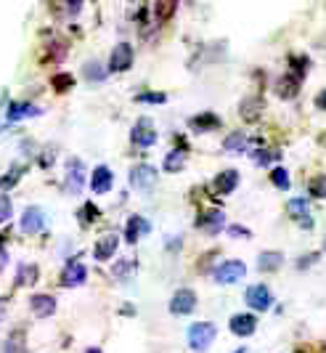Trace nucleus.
<instances>
[{
  "instance_id": "obj_29",
  "label": "nucleus",
  "mask_w": 326,
  "mask_h": 353,
  "mask_svg": "<svg viewBox=\"0 0 326 353\" xmlns=\"http://www.w3.org/2000/svg\"><path fill=\"white\" fill-rule=\"evenodd\" d=\"M260 109H263V104H260L257 99H254V104L252 101H244V104H241V114H244V120H247V123H254V120H257V114H260Z\"/></svg>"
},
{
  "instance_id": "obj_26",
  "label": "nucleus",
  "mask_w": 326,
  "mask_h": 353,
  "mask_svg": "<svg viewBox=\"0 0 326 353\" xmlns=\"http://www.w3.org/2000/svg\"><path fill=\"white\" fill-rule=\"evenodd\" d=\"M247 146V139H244V133H231L226 141H223V149L226 152H241Z\"/></svg>"
},
{
  "instance_id": "obj_2",
  "label": "nucleus",
  "mask_w": 326,
  "mask_h": 353,
  "mask_svg": "<svg viewBox=\"0 0 326 353\" xmlns=\"http://www.w3.org/2000/svg\"><path fill=\"white\" fill-rule=\"evenodd\" d=\"M194 308H197V292L188 287H181L170 301V314H175V316H188V314H194Z\"/></svg>"
},
{
  "instance_id": "obj_38",
  "label": "nucleus",
  "mask_w": 326,
  "mask_h": 353,
  "mask_svg": "<svg viewBox=\"0 0 326 353\" xmlns=\"http://www.w3.org/2000/svg\"><path fill=\"white\" fill-rule=\"evenodd\" d=\"M67 8H69V14H80L83 0H67Z\"/></svg>"
},
{
  "instance_id": "obj_16",
  "label": "nucleus",
  "mask_w": 326,
  "mask_h": 353,
  "mask_svg": "<svg viewBox=\"0 0 326 353\" xmlns=\"http://www.w3.org/2000/svg\"><path fill=\"white\" fill-rule=\"evenodd\" d=\"M236 186H239V170H223L213 181V189L217 194H231Z\"/></svg>"
},
{
  "instance_id": "obj_34",
  "label": "nucleus",
  "mask_w": 326,
  "mask_h": 353,
  "mask_svg": "<svg viewBox=\"0 0 326 353\" xmlns=\"http://www.w3.org/2000/svg\"><path fill=\"white\" fill-rule=\"evenodd\" d=\"M133 268H135L133 261H120V263L114 265V276H117V279H125V276L133 274Z\"/></svg>"
},
{
  "instance_id": "obj_25",
  "label": "nucleus",
  "mask_w": 326,
  "mask_h": 353,
  "mask_svg": "<svg viewBox=\"0 0 326 353\" xmlns=\"http://www.w3.org/2000/svg\"><path fill=\"white\" fill-rule=\"evenodd\" d=\"M37 282V268L35 265H21L17 276V287H24V284H35Z\"/></svg>"
},
{
  "instance_id": "obj_19",
  "label": "nucleus",
  "mask_w": 326,
  "mask_h": 353,
  "mask_svg": "<svg viewBox=\"0 0 326 353\" xmlns=\"http://www.w3.org/2000/svg\"><path fill=\"white\" fill-rule=\"evenodd\" d=\"M30 305H32V311H35L37 319L51 316V314L56 311V301L51 298V295H32Z\"/></svg>"
},
{
  "instance_id": "obj_41",
  "label": "nucleus",
  "mask_w": 326,
  "mask_h": 353,
  "mask_svg": "<svg viewBox=\"0 0 326 353\" xmlns=\"http://www.w3.org/2000/svg\"><path fill=\"white\" fill-rule=\"evenodd\" d=\"M6 263H8V255H6V250L0 248V268H3Z\"/></svg>"
},
{
  "instance_id": "obj_37",
  "label": "nucleus",
  "mask_w": 326,
  "mask_h": 353,
  "mask_svg": "<svg viewBox=\"0 0 326 353\" xmlns=\"http://www.w3.org/2000/svg\"><path fill=\"white\" fill-rule=\"evenodd\" d=\"M316 109H321V112H326V88L316 93Z\"/></svg>"
},
{
  "instance_id": "obj_30",
  "label": "nucleus",
  "mask_w": 326,
  "mask_h": 353,
  "mask_svg": "<svg viewBox=\"0 0 326 353\" xmlns=\"http://www.w3.org/2000/svg\"><path fill=\"white\" fill-rule=\"evenodd\" d=\"M271 181L276 183V189H290V173L284 168H273Z\"/></svg>"
},
{
  "instance_id": "obj_18",
  "label": "nucleus",
  "mask_w": 326,
  "mask_h": 353,
  "mask_svg": "<svg viewBox=\"0 0 326 353\" xmlns=\"http://www.w3.org/2000/svg\"><path fill=\"white\" fill-rule=\"evenodd\" d=\"M188 125H191V130H197V133H207V130H215V128H220V117H217V114H210V112H204V114L191 117V120H188Z\"/></svg>"
},
{
  "instance_id": "obj_1",
  "label": "nucleus",
  "mask_w": 326,
  "mask_h": 353,
  "mask_svg": "<svg viewBox=\"0 0 326 353\" xmlns=\"http://www.w3.org/2000/svg\"><path fill=\"white\" fill-rule=\"evenodd\" d=\"M215 324H210V321H197V324H191L188 327V345H191V351L197 353H204L213 343H215Z\"/></svg>"
},
{
  "instance_id": "obj_32",
  "label": "nucleus",
  "mask_w": 326,
  "mask_h": 353,
  "mask_svg": "<svg viewBox=\"0 0 326 353\" xmlns=\"http://www.w3.org/2000/svg\"><path fill=\"white\" fill-rule=\"evenodd\" d=\"M276 157H279V154H276V152H268V149H254L252 152V159L257 165H271Z\"/></svg>"
},
{
  "instance_id": "obj_20",
  "label": "nucleus",
  "mask_w": 326,
  "mask_h": 353,
  "mask_svg": "<svg viewBox=\"0 0 326 353\" xmlns=\"http://www.w3.org/2000/svg\"><path fill=\"white\" fill-rule=\"evenodd\" d=\"M300 77H294V74H284L279 83H276V93L281 96V99H294L297 96V90H300Z\"/></svg>"
},
{
  "instance_id": "obj_6",
  "label": "nucleus",
  "mask_w": 326,
  "mask_h": 353,
  "mask_svg": "<svg viewBox=\"0 0 326 353\" xmlns=\"http://www.w3.org/2000/svg\"><path fill=\"white\" fill-rule=\"evenodd\" d=\"M244 301H247V305H250L252 311H268L273 303V295L265 284H252V287L244 292Z\"/></svg>"
},
{
  "instance_id": "obj_28",
  "label": "nucleus",
  "mask_w": 326,
  "mask_h": 353,
  "mask_svg": "<svg viewBox=\"0 0 326 353\" xmlns=\"http://www.w3.org/2000/svg\"><path fill=\"white\" fill-rule=\"evenodd\" d=\"M175 8H178V0H157V17L162 19V21L173 17Z\"/></svg>"
},
{
  "instance_id": "obj_13",
  "label": "nucleus",
  "mask_w": 326,
  "mask_h": 353,
  "mask_svg": "<svg viewBox=\"0 0 326 353\" xmlns=\"http://www.w3.org/2000/svg\"><path fill=\"white\" fill-rule=\"evenodd\" d=\"M120 248V236L117 234H107V236H101L98 242H96V250H93V258L96 261H109L114 252Z\"/></svg>"
},
{
  "instance_id": "obj_9",
  "label": "nucleus",
  "mask_w": 326,
  "mask_h": 353,
  "mask_svg": "<svg viewBox=\"0 0 326 353\" xmlns=\"http://www.w3.org/2000/svg\"><path fill=\"white\" fill-rule=\"evenodd\" d=\"M37 114H43V109L35 104H27V101H14V104H8V109H6V120L8 123H19V120L37 117Z\"/></svg>"
},
{
  "instance_id": "obj_33",
  "label": "nucleus",
  "mask_w": 326,
  "mask_h": 353,
  "mask_svg": "<svg viewBox=\"0 0 326 353\" xmlns=\"http://www.w3.org/2000/svg\"><path fill=\"white\" fill-rule=\"evenodd\" d=\"M135 101H138V104H164L167 96H164V93H141Z\"/></svg>"
},
{
  "instance_id": "obj_21",
  "label": "nucleus",
  "mask_w": 326,
  "mask_h": 353,
  "mask_svg": "<svg viewBox=\"0 0 326 353\" xmlns=\"http://www.w3.org/2000/svg\"><path fill=\"white\" fill-rule=\"evenodd\" d=\"M67 183H69V192L72 194H80L83 192V186H85V170H83V162H69V178H67Z\"/></svg>"
},
{
  "instance_id": "obj_8",
  "label": "nucleus",
  "mask_w": 326,
  "mask_h": 353,
  "mask_svg": "<svg viewBox=\"0 0 326 353\" xmlns=\"http://www.w3.org/2000/svg\"><path fill=\"white\" fill-rule=\"evenodd\" d=\"M287 210H290V215L300 223V229H305V231H310L313 229V218H310V208H308V202L305 199H290L287 202Z\"/></svg>"
},
{
  "instance_id": "obj_12",
  "label": "nucleus",
  "mask_w": 326,
  "mask_h": 353,
  "mask_svg": "<svg viewBox=\"0 0 326 353\" xmlns=\"http://www.w3.org/2000/svg\"><path fill=\"white\" fill-rule=\"evenodd\" d=\"M43 229H45V212L40 208H27L21 215V231L24 234H37Z\"/></svg>"
},
{
  "instance_id": "obj_43",
  "label": "nucleus",
  "mask_w": 326,
  "mask_h": 353,
  "mask_svg": "<svg viewBox=\"0 0 326 353\" xmlns=\"http://www.w3.org/2000/svg\"><path fill=\"white\" fill-rule=\"evenodd\" d=\"M85 353H101V351H98V348H88Z\"/></svg>"
},
{
  "instance_id": "obj_39",
  "label": "nucleus",
  "mask_w": 326,
  "mask_h": 353,
  "mask_svg": "<svg viewBox=\"0 0 326 353\" xmlns=\"http://www.w3.org/2000/svg\"><path fill=\"white\" fill-rule=\"evenodd\" d=\"M228 234H231V236H250V231L239 229V226H231V229H228Z\"/></svg>"
},
{
  "instance_id": "obj_4",
  "label": "nucleus",
  "mask_w": 326,
  "mask_h": 353,
  "mask_svg": "<svg viewBox=\"0 0 326 353\" xmlns=\"http://www.w3.org/2000/svg\"><path fill=\"white\" fill-rule=\"evenodd\" d=\"M154 183H157V170L151 165H135L130 170V186L135 192H151Z\"/></svg>"
},
{
  "instance_id": "obj_44",
  "label": "nucleus",
  "mask_w": 326,
  "mask_h": 353,
  "mask_svg": "<svg viewBox=\"0 0 326 353\" xmlns=\"http://www.w3.org/2000/svg\"><path fill=\"white\" fill-rule=\"evenodd\" d=\"M234 353H247V351H244V348H239V351H234Z\"/></svg>"
},
{
  "instance_id": "obj_5",
  "label": "nucleus",
  "mask_w": 326,
  "mask_h": 353,
  "mask_svg": "<svg viewBox=\"0 0 326 353\" xmlns=\"http://www.w3.org/2000/svg\"><path fill=\"white\" fill-rule=\"evenodd\" d=\"M244 274H247V265L241 263V261H226V263H220L213 271L217 284H234L239 279H244Z\"/></svg>"
},
{
  "instance_id": "obj_40",
  "label": "nucleus",
  "mask_w": 326,
  "mask_h": 353,
  "mask_svg": "<svg viewBox=\"0 0 326 353\" xmlns=\"http://www.w3.org/2000/svg\"><path fill=\"white\" fill-rule=\"evenodd\" d=\"M308 263H316V255H308V258H303V261H300L297 265H300V268H305Z\"/></svg>"
},
{
  "instance_id": "obj_36",
  "label": "nucleus",
  "mask_w": 326,
  "mask_h": 353,
  "mask_svg": "<svg viewBox=\"0 0 326 353\" xmlns=\"http://www.w3.org/2000/svg\"><path fill=\"white\" fill-rule=\"evenodd\" d=\"M96 218H98V210H96L93 205H85L83 212H80V221H83V223H91V221H96Z\"/></svg>"
},
{
  "instance_id": "obj_3",
  "label": "nucleus",
  "mask_w": 326,
  "mask_h": 353,
  "mask_svg": "<svg viewBox=\"0 0 326 353\" xmlns=\"http://www.w3.org/2000/svg\"><path fill=\"white\" fill-rule=\"evenodd\" d=\"M130 139H133V143H135V146H141V149H146V146H154V143H157V128H154V123H151L149 117H141L138 123L133 125Z\"/></svg>"
},
{
  "instance_id": "obj_11",
  "label": "nucleus",
  "mask_w": 326,
  "mask_h": 353,
  "mask_svg": "<svg viewBox=\"0 0 326 353\" xmlns=\"http://www.w3.org/2000/svg\"><path fill=\"white\" fill-rule=\"evenodd\" d=\"M151 231V223L146 221V218H141V215H130L127 218V226H125V239L127 245H135L144 234H149Z\"/></svg>"
},
{
  "instance_id": "obj_14",
  "label": "nucleus",
  "mask_w": 326,
  "mask_h": 353,
  "mask_svg": "<svg viewBox=\"0 0 326 353\" xmlns=\"http://www.w3.org/2000/svg\"><path fill=\"white\" fill-rule=\"evenodd\" d=\"M111 183H114L111 170H109L107 165H98L91 176V189L96 192V194H107L109 189H111Z\"/></svg>"
},
{
  "instance_id": "obj_10",
  "label": "nucleus",
  "mask_w": 326,
  "mask_h": 353,
  "mask_svg": "<svg viewBox=\"0 0 326 353\" xmlns=\"http://www.w3.org/2000/svg\"><path fill=\"white\" fill-rule=\"evenodd\" d=\"M228 330H231L236 337H250V335H254V330H257V319H254L252 314H236V316H231V321H228Z\"/></svg>"
},
{
  "instance_id": "obj_7",
  "label": "nucleus",
  "mask_w": 326,
  "mask_h": 353,
  "mask_svg": "<svg viewBox=\"0 0 326 353\" xmlns=\"http://www.w3.org/2000/svg\"><path fill=\"white\" fill-rule=\"evenodd\" d=\"M133 67V46L130 43H117L109 56V70L111 72H127Z\"/></svg>"
},
{
  "instance_id": "obj_31",
  "label": "nucleus",
  "mask_w": 326,
  "mask_h": 353,
  "mask_svg": "<svg viewBox=\"0 0 326 353\" xmlns=\"http://www.w3.org/2000/svg\"><path fill=\"white\" fill-rule=\"evenodd\" d=\"M51 83H54V90H56V93H64V90L72 88L74 77H72V74H56Z\"/></svg>"
},
{
  "instance_id": "obj_42",
  "label": "nucleus",
  "mask_w": 326,
  "mask_h": 353,
  "mask_svg": "<svg viewBox=\"0 0 326 353\" xmlns=\"http://www.w3.org/2000/svg\"><path fill=\"white\" fill-rule=\"evenodd\" d=\"M6 308H8V303H6V298H0V319L6 316Z\"/></svg>"
},
{
  "instance_id": "obj_15",
  "label": "nucleus",
  "mask_w": 326,
  "mask_h": 353,
  "mask_svg": "<svg viewBox=\"0 0 326 353\" xmlns=\"http://www.w3.org/2000/svg\"><path fill=\"white\" fill-rule=\"evenodd\" d=\"M197 223L207 234H220V231L226 229V215H223V210H207Z\"/></svg>"
},
{
  "instance_id": "obj_17",
  "label": "nucleus",
  "mask_w": 326,
  "mask_h": 353,
  "mask_svg": "<svg viewBox=\"0 0 326 353\" xmlns=\"http://www.w3.org/2000/svg\"><path fill=\"white\" fill-rule=\"evenodd\" d=\"M88 279V268L83 263H69L61 274V284L64 287H80V284Z\"/></svg>"
},
{
  "instance_id": "obj_35",
  "label": "nucleus",
  "mask_w": 326,
  "mask_h": 353,
  "mask_svg": "<svg viewBox=\"0 0 326 353\" xmlns=\"http://www.w3.org/2000/svg\"><path fill=\"white\" fill-rule=\"evenodd\" d=\"M11 212H14L11 199H8V196H0V223H6V221L11 218Z\"/></svg>"
},
{
  "instance_id": "obj_22",
  "label": "nucleus",
  "mask_w": 326,
  "mask_h": 353,
  "mask_svg": "<svg viewBox=\"0 0 326 353\" xmlns=\"http://www.w3.org/2000/svg\"><path fill=\"white\" fill-rule=\"evenodd\" d=\"M281 263H284V255L281 252H273V250L260 252V258H257V268L260 271H276V268H281Z\"/></svg>"
},
{
  "instance_id": "obj_27",
  "label": "nucleus",
  "mask_w": 326,
  "mask_h": 353,
  "mask_svg": "<svg viewBox=\"0 0 326 353\" xmlns=\"http://www.w3.org/2000/svg\"><path fill=\"white\" fill-rule=\"evenodd\" d=\"M308 192H310V196H316V199H326V173L324 176H316L310 181Z\"/></svg>"
},
{
  "instance_id": "obj_45",
  "label": "nucleus",
  "mask_w": 326,
  "mask_h": 353,
  "mask_svg": "<svg viewBox=\"0 0 326 353\" xmlns=\"http://www.w3.org/2000/svg\"><path fill=\"white\" fill-rule=\"evenodd\" d=\"M324 250H326V239H324Z\"/></svg>"
},
{
  "instance_id": "obj_23",
  "label": "nucleus",
  "mask_w": 326,
  "mask_h": 353,
  "mask_svg": "<svg viewBox=\"0 0 326 353\" xmlns=\"http://www.w3.org/2000/svg\"><path fill=\"white\" fill-rule=\"evenodd\" d=\"M186 165V149H173L167 157H164V170L167 173H178Z\"/></svg>"
},
{
  "instance_id": "obj_24",
  "label": "nucleus",
  "mask_w": 326,
  "mask_h": 353,
  "mask_svg": "<svg viewBox=\"0 0 326 353\" xmlns=\"http://www.w3.org/2000/svg\"><path fill=\"white\" fill-rule=\"evenodd\" d=\"M83 72H85V77L93 80V83H104V80H107V70H104L98 61H88V64L83 67Z\"/></svg>"
}]
</instances>
